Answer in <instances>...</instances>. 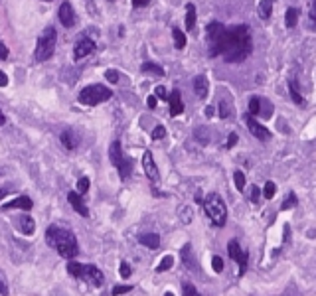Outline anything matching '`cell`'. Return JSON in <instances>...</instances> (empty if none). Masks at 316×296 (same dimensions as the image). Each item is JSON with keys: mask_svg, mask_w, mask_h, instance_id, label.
I'll use <instances>...</instances> for the list:
<instances>
[{"mask_svg": "<svg viewBox=\"0 0 316 296\" xmlns=\"http://www.w3.org/2000/svg\"><path fill=\"white\" fill-rule=\"evenodd\" d=\"M151 136H152V141H160V139H164L166 136V129L162 125H158V127H154Z\"/></svg>", "mask_w": 316, "mask_h": 296, "instance_id": "obj_38", "label": "cell"}, {"mask_svg": "<svg viewBox=\"0 0 316 296\" xmlns=\"http://www.w3.org/2000/svg\"><path fill=\"white\" fill-rule=\"evenodd\" d=\"M117 170H119L121 180H126V178L131 176V172H133V160H131V158H125V162L117 168Z\"/></svg>", "mask_w": 316, "mask_h": 296, "instance_id": "obj_26", "label": "cell"}, {"mask_svg": "<svg viewBox=\"0 0 316 296\" xmlns=\"http://www.w3.org/2000/svg\"><path fill=\"white\" fill-rule=\"evenodd\" d=\"M95 50V42L89 38H83L77 42L76 50H73V60H83V57H87L89 53H93Z\"/></svg>", "mask_w": 316, "mask_h": 296, "instance_id": "obj_11", "label": "cell"}, {"mask_svg": "<svg viewBox=\"0 0 316 296\" xmlns=\"http://www.w3.org/2000/svg\"><path fill=\"white\" fill-rule=\"evenodd\" d=\"M259 195H261L259 188H257V186H253V188H251V202H253V204H257V202H259Z\"/></svg>", "mask_w": 316, "mask_h": 296, "instance_id": "obj_46", "label": "cell"}, {"mask_svg": "<svg viewBox=\"0 0 316 296\" xmlns=\"http://www.w3.org/2000/svg\"><path fill=\"white\" fill-rule=\"evenodd\" d=\"M60 22H62L65 28H71L76 24V12H73V8H71V4L69 2H63L62 6H60Z\"/></svg>", "mask_w": 316, "mask_h": 296, "instance_id": "obj_12", "label": "cell"}, {"mask_svg": "<svg viewBox=\"0 0 316 296\" xmlns=\"http://www.w3.org/2000/svg\"><path fill=\"white\" fill-rule=\"evenodd\" d=\"M151 0H133V6L135 8H142V6H146Z\"/></svg>", "mask_w": 316, "mask_h": 296, "instance_id": "obj_49", "label": "cell"}, {"mask_svg": "<svg viewBox=\"0 0 316 296\" xmlns=\"http://www.w3.org/2000/svg\"><path fill=\"white\" fill-rule=\"evenodd\" d=\"M178 215L182 219V223H190V221H192V209L186 206L180 207V209H178Z\"/></svg>", "mask_w": 316, "mask_h": 296, "instance_id": "obj_34", "label": "cell"}, {"mask_svg": "<svg viewBox=\"0 0 316 296\" xmlns=\"http://www.w3.org/2000/svg\"><path fill=\"white\" fill-rule=\"evenodd\" d=\"M10 192H12L10 188H2V190H0V200H2L4 195H8V193H10Z\"/></svg>", "mask_w": 316, "mask_h": 296, "instance_id": "obj_53", "label": "cell"}, {"mask_svg": "<svg viewBox=\"0 0 316 296\" xmlns=\"http://www.w3.org/2000/svg\"><path fill=\"white\" fill-rule=\"evenodd\" d=\"M233 180H235V186H237V190H239V192H243V190H245V176H243V172H239V170H237V172L233 174Z\"/></svg>", "mask_w": 316, "mask_h": 296, "instance_id": "obj_36", "label": "cell"}, {"mask_svg": "<svg viewBox=\"0 0 316 296\" xmlns=\"http://www.w3.org/2000/svg\"><path fill=\"white\" fill-rule=\"evenodd\" d=\"M172 36H174V46H176V50H184V48H186V36H184V32H182L180 28H174V30H172Z\"/></svg>", "mask_w": 316, "mask_h": 296, "instance_id": "obj_25", "label": "cell"}, {"mask_svg": "<svg viewBox=\"0 0 316 296\" xmlns=\"http://www.w3.org/2000/svg\"><path fill=\"white\" fill-rule=\"evenodd\" d=\"M310 20L316 22V0H312V6H310Z\"/></svg>", "mask_w": 316, "mask_h": 296, "instance_id": "obj_50", "label": "cell"}, {"mask_svg": "<svg viewBox=\"0 0 316 296\" xmlns=\"http://www.w3.org/2000/svg\"><path fill=\"white\" fill-rule=\"evenodd\" d=\"M67 202L71 204V207L76 209L77 213L81 215V218H89V209L85 206V202H83V198L79 195L77 192H69L67 193Z\"/></svg>", "mask_w": 316, "mask_h": 296, "instance_id": "obj_13", "label": "cell"}, {"mask_svg": "<svg viewBox=\"0 0 316 296\" xmlns=\"http://www.w3.org/2000/svg\"><path fill=\"white\" fill-rule=\"evenodd\" d=\"M275 193H277V186H275V182H267L265 188H263V195H265L267 200H271V198H275Z\"/></svg>", "mask_w": 316, "mask_h": 296, "instance_id": "obj_31", "label": "cell"}, {"mask_svg": "<svg viewBox=\"0 0 316 296\" xmlns=\"http://www.w3.org/2000/svg\"><path fill=\"white\" fill-rule=\"evenodd\" d=\"M182 290H184V296H202L198 290H196V286L190 283H184L182 284Z\"/></svg>", "mask_w": 316, "mask_h": 296, "instance_id": "obj_37", "label": "cell"}, {"mask_svg": "<svg viewBox=\"0 0 316 296\" xmlns=\"http://www.w3.org/2000/svg\"><path fill=\"white\" fill-rule=\"evenodd\" d=\"M105 79L111 81V83H117V81L121 79V75H119V71H115V69H107V71H105Z\"/></svg>", "mask_w": 316, "mask_h": 296, "instance_id": "obj_42", "label": "cell"}, {"mask_svg": "<svg viewBox=\"0 0 316 296\" xmlns=\"http://www.w3.org/2000/svg\"><path fill=\"white\" fill-rule=\"evenodd\" d=\"M34 207V202L28 198V195H20V198H16V200H10V202H6L2 209H24V211H30Z\"/></svg>", "mask_w": 316, "mask_h": 296, "instance_id": "obj_14", "label": "cell"}, {"mask_svg": "<svg viewBox=\"0 0 316 296\" xmlns=\"http://www.w3.org/2000/svg\"><path fill=\"white\" fill-rule=\"evenodd\" d=\"M296 22H299V10H296V8H289V10H287V26L294 28L296 26Z\"/></svg>", "mask_w": 316, "mask_h": 296, "instance_id": "obj_30", "label": "cell"}, {"mask_svg": "<svg viewBox=\"0 0 316 296\" xmlns=\"http://www.w3.org/2000/svg\"><path fill=\"white\" fill-rule=\"evenodd\" d=\"M196 26V6L194 4H186V30H194Z\"/></svg>", "mask_w": 316, "mask_h": 296, "instance_id": "obj_22", "label": "cell"}, {"mask_svg": "<svg viewBox=\"0 0 316 296\" xmlns=\"http://www.w3.org/2000/svg\"><path fill=\"white\" fill-rule=\"evenodd\" d=\"M206 115H208V116L214 115V107H208V109H206Z\"/></svg>", "mask_w": 316, "mask_h": 296, "instance_id": "obj_54", "label": "cell"}, {"mask_svg": "<svg viewBox=\"0 0 316 296\" xmlns=\"http://www.w3.org/2000/svg\"><path fill=\"white\" fill-rule=\"evenodd\" d=\"M154 95H156L158 99H162V101H168V95H166V89L162 87V85H158V87H156Z\"/></svg>", "mask_w": 316, "mask_h": 296, "instance_id": "obj_45", "label": "cell"}, {"mask_svg": "<svg viewBox=\"0 0 316 296\" xmlns=\"http://www.w3.org/2000/svg\"><path fill=\"white\" fill-rule=\"evenodd\" d=\"M228 253H229V257L239 265V277H243L245 270H247V263H249V253H245V251L241 249V245L237 243L235 239H231V241L228 243Z\"/></svg>", "mask_w": 316, "mask_h": 296, "instance_id": "obj_8", "label": "cell"}, {"mask_svg": "<svg viewBox=\"0 0 316 296\" xmlns=\"http://www.w3.org/2000/svg\"><path fill=\"white\" fill-rule=\"evenodd\" d=\"M44 2H53V0H44Z\"/></svg>", "mask_w": 316, "mask_h": 296, "instance_id": "obj_57", "label": "cell"}, {"mask_svg": "<svg viewBox=\"0 0 316 296\" xmlns=\"http://www.w3.org/2000/svg\"><path fill=\"white\" fill-rule=\"evenodd\" d=\"M259 107H261V99L259 97H251V101H249V115L259 116Z\"/></svg>", "mask_w": 316, "mask_h": 296, "instance_id": "obj_32", "label": "cell"}, {"mask_svg": "<svg viewBox=\"0 0 316 296\" xmlns=\"http://www.w3.org/2000/svg\"><path fill=\"white\" fill-rule=\"evenodd\" d=\"M182 261L186 263V267L192 270H196V263H194V257H192V245H186L182 249Z\"/></svg>", "mask_w": 316, "mask_h": 296, "instance_id": "obj_24", "label": "cell"}, {"mask_svg": "<svg viewBox=\"0 0 316 296\" xmlns=\"http://www.w3.org/2000/svg\"><path fill=\"white\" fill-rule=\"evenodd\" d=\"M168 103H170V115L178 116L180 113H184V103H182V97H180V91L174 89L168 95Z\"/></svg>", "mask_w": 316, "mask_h": 296, "instance_id": "obj_16", "label": "cell"}, {"mask_svg": "<svg viewBox=\"0 0 316 296\" xmlns=\"http://www.w3.org/2000/svg\"><path fill=\"white\" fill-rule=\"evenodd\" d=\"M194 91H196V95H198L200 99H206V97H208L210 85H208V79L203 77V75H198V77L194 79Z\"/></svg>", "mask_w": 316, "mask_h": 296, "instance_id": "obj_17", "label": "cell"}, {"mask_svg": "<svg viewBox=\"0 0 316 296\" xmlns=\"http://www.w3.org/2000/svg\"><path fill=\"white\" fill-rule=\"evenodd\" d=\"M229 113H231V107H229V103L224 99V101H219V116L221 119H228Z\"/></svg>", "mask_w": 316, "mask_h": 296, "instance_id": "obj_41", "label": "cell"}, {"mask_svg": "<svg viewBox=\"0 0 316 296\" xmlns=\"http://www.w3.org/2000/svg\"><path fill=\"white\" fill-rule=\"evenodd\" d=\"M60 141H62V144L67 148V150H73V148L77 146L76 136H73V132H71L69 129H65L62 134H60Z\"/></svg>", "mask_w": 316, "mask_h": 296, "instance_id": "obj_20", "label": "cell"}, {"mask_svg": "<svg viewBox=\"0 0 316 296\" xmlns=\"http://www.w3.org/2000/svg\"><path fill=\"white\" fill-rule=\"evenodd\" d=\"M67 272L71 277H76L79 281L87 284H93V286H101L105 283V274H103L101 269H97L95 265H81L77 261H69L67 263Z\"/></svg>", "mask_w": 316, "mask_h": 296, "instance_id": "obj_3", "label": "cell"}, {"mask_svg": "<svg viewBox=\"0 0 316 296\" xmlns=\"http://www.w3.org/2000/svg\"><path fill=\"white\" fill-rule=\"evenodd\" d=\"M131 290H133V286H128V284H126V286H115L113 290H111V294H113V296H121V294H126V292H131Z\"/></svg>", "mask_w": 316, "mask_h": 296, "instance_id": "obj_43", "label": "cell"}, {"mask_svg": "<svg viewBox=\"0 0 316 296\" xmlns=\"http://www.w3.org/2000/svg\"><path fill=\"white\" fill-rule=\"evenodd\" d=\"M139 243L148 247V249H158L160 247V237L156 233H144V235L139 237Z\"/></svg>", "mask_w": 316, "mask_h": 296, "instance_id": "obj_18", "label": "cell"}, {"mask_svg": "<svg viewBox=\"0 0 316 296\" xmlns=\"http://www.w3.org/2000/svg\"><path fill=\"white\" fill-rule=\"evenodd\" d=\"M140 69H142V73H152V75H158V77H162V75H164V69H162L158 64H152V62L142 64Z\"/></svg>", "mask_w": 316, "mask_h": 296, "instance_id": "obj_21", "label": "cell"}, {"mask_svg": "<svg viewBox=\"0 0 316 296\" xmlns=\"http://www.w3.org/2000/svg\"><path fill=\"white\" fill-rule=\"evenodd\" d=\"M119 274H121V279H131V265L126 263V261H123L121 263V267H119Z\"/></svg>", "mask_w": 316, "mask_h": 296, "instance_id": "obj_39", "label": "cell"}, {"mask_svg": "<svg viewBox=\"0 0 316 296\" xmlns=\"http://www.w3.org/2000/svg\"><path fill=\"white\" fill-rule=\"evenodd\" d=\"M46 243L65 259H73L79 253V245H77L76 235L69 229H65V227H60V225H50L48 227Z\"/></svg>", "mask_w": 316, "mask_h": 296, "instance_id": "obj_2", "label": "cell"}, {"mask_svg": "<svg viewBox=\"0 0 316 296\" xmlns=\"http://www.w3.org/2000/svg\"><path fill=\"white\" fill-rule=\"evenodd\" d=\"M174 265V257L172 255H166L160 263H158V267H156V272H164V270H168L170 267Z\"/></svg>", "mask_w": 316, "mask_h": 296, "instance_id": "obj_29", "label": "cell"}, {"mask_svg": "<svg viewBox=\"0 0 316 296\" xmlns=\"http://www.w3.org/2000/svg\"><path fill=\"white\" fill-rule=\"evenodd\" d=\"M89 192V178H79L77 182V193L79 195H85Z\"/></svg>", "mask_w": 316, "mask_h": 296, "instance_id": "obj_35", "label": "cell"}, {"mask_svg": "<svg viewBox=\"0 0 316 296\" xmlns=\"http://www.w3.org/2000/svg\"><path fill=\"white\" fill-rule=\"evenodd\" d=\"M235 142H237V134L235 132H231L228 136V148H233L235 146Z\"/></svg>", "mask_w": 316, "mask_h": 296, "instance_id": "obj_48", "label": "cell"}, {"mask_svg": "<svg viewBox=\"0 0 316 296\" xmlns=\"http://www.w3.org/2000/svg\"><path fill=\"white\" fill-rule=\"evenodd\" d=\"M164 296H174V294H172V292H166V294Z\"/></svg>", "mask_w": 316, "mask_h": 296, "instance_id": "obj_56", "label": "cell"}, {"mask_svg": "<svg viewBox=\"0 0 316 296\" xmlns=\"http://www.w3.org/2000/svg\"><path fill=\"white\" fill-rule=\"evenodd\" d=\"M142 168H144V174H146V178L151 182H156L160 180V174H158V166H156V162H154V158H152V152H144L142 156Z\"/></svg>", "mask_w": 316, "mask_h": 296, "instance_id": "obj_10", "label": "cell"}, {"mask_svg": "<svg viewBox=\"0 0 316 296\" xmlns=\"http://www.w3.org/2000/svg\"><path fill=\"white\" fill-rule=\"evenodd\" d=\"M273 115V105L265 101V99H261V107H259V116H263V119H269V116Z\"/></svg>", "mask_w": 316, "mask_h": 296, "instance_id": "obj_27", "label": "cell"}, {"mask_svg": "<svg viewBox=\"0 0 316 296\" xmlns=\"http://www.w3.org/2000/svg\"><path fill=\"white\" fill-rule=\"evenodd\" d=\"M271 14H273V0H263L259 4V16H261V20H269Z\"/></svg>", "mask_w": 316, "mask_h": 296, "instance_id": "obj_23", "label": "cell"}, {"mask_svg": "<svg viewBox=\"0 0 316 296\" xmlns=\"http://www.w3.org/2000/svg\"><path fill=\"white\" fill-rule=\"evenodd\" d=\"M4 123H6V116H4V113H2V111H0V127H2V125H4Z\"/></svg>", "mask_w": 316, "mask_h": 296, "instance_id": "obj_55", "label": "cell"}, {"mask_svg": "<svg viewBox=\"0 0 316 296\" xmlns=\"http://www.w3.org/2000/svg\"><path fill=\"white\" fill-rule=\"evenodd\" d=\"M111 97H113V91L107 89L105 85H89V87H85L79 93V103L95 107V105H101L105 101H109Z\"/></svg>", "mask_w": 316, "mask_h": 296, "instance_id": "obj_6", "label": "cell"}, {"mask_svg": "<svg viewBox=\"0 0 316 296\" xmlns=\"http://www.w3.org/2000/svg\"><path fill=\"white\" fill-rule=\"evenodd\" d=\"M296 204H299V200H296V195H294V193H289V198H287V200H285V202H283V206H281V209H283V211H285V209H292V207L296 206Z\"/></svg>", "mask_w": 316, "mask_h": 296, "instance_id": "obj_33", "label": "cell"}, {"mask_svg": "<svg viewBox=\"0 0 316 296\" xmlns=\"http://www.w3.org/2000/svg\"><path fill=\"white\" fill-rule=\"evenodd\" d=\"M208 52L212 57L215 55H219V46H221V38H224V32H226V26L224 24H219V22H212L210 26H208Z\"/></svg>", "mask_w": 316, "mask_h": 296, "instance_id": "obj_7", "label": "cell"}, {"mask_svg": "<svg viewBox=\"0 0 316 296\" xmlns=\"http://www.w3.org/2000/svg\"><path fill=\"white\" fill-rule=\"evenodd\" d=\"M212 267H214L215 272H221V270H224V261H221V257L215 255V257L212 259Z\"/></svg>", "mask_w": 316, "mask_h": 296, "instance_id": "obj_44", "label": "cell"}, {"mask_svg": "<svg viewBox=\"0 0 316 296\" xmlns=\"http://www.w3.org/2000/svg\"><path fill=\"white\" fill-rule=\"evenodd\" d=\"M55 46H58V32H55V28L48 26L44 32H42V36L38 40V46H36V62H48L53 52H55Z\"/></svg>", "mask_w": 316, "mask_h": 296, "instance_id": "obj_5", "label": "cell"}, {"mask_svg": "<svg viewBox=\"0 0 316 296\" xmlns=\"http://www.w3.org/2000/svg\"><path fill=\"white\" fill-rule=\"evenodd\" d=\"M109 158H111V162H113V166H121L123 162H125L126 156L123 154V146H121V141H113L111 142V146H109Z\"/></svg>", "mask_w": 316, "mask_h": 296, "instance_id": "obj_15", "label": "cell"}, {"mask_svg": "<svg viewBox=\"0 0 316 296\" xmlns=\"http://www.w3.org/2000/svg\"><path fill=\"white\" fill-rule=\"evenodd\" d=\"M251 52L253 42L249 28L245 24L226 28L224 38H221V46H219V55H224V60L228 64H241L249 57Z\"/></svg>", "mask_w": 316, "mask_h": 296, "instance_id": "obj_1", "label": "cell"}, {"mask_svg": "<svg viewBox=\"0 0 316 296\" xmlns=\"http://www.w3.org/2000/svg\"><path fill=\"white\" fill-rule=\"evenodd\" d=\"M8 292H10V288H8V281H6L4 272L0 270V294H2V296H8Z\"/></svg>", "mask_w": 316, "mask_h": 296, "instance_id": "obj_40", "label": "cell"}, {"mask_svg": "<svg viewBox=\"0 0 316 296\" xmlns=\"http://www.w3.org/2000/svg\"><path fill=\"white\" fill-rule=\"evenodd\" d=\"M6 57H8V48H6V46L0 42V62H4Z\"/></svg>", "mask_w": 316, "mask_h": 296, "instance_id": "obj_47", "label": "cell"}, {"mask_svg": "<svg viewBox=\"0 0 316 296\" xmlns=\"http://www.w3.org/2000/svg\"><path fill=\"white\" fill-rule=\"evenodd\" d=\"M6 83H8L6 73H4V71H0V87H6Z\"/></svg>", "mask_w": 316, "mask_h": 296, "instance_id": "obj_51", "label": "cell"}, {"mask_svg": "<svg viewBox=\"0 0 316 296\" xmlns=\"http://www.w3.org/2000/svg\"><path fill=\"white\" fill-rule=\"evenodd\" d=\"M203 211H206L208 218L212 219L214 225H217V227L226 225V221H228V207H226V202L221 200L219 193H210L203 200Z\"/></svg>", "mask_w": 316, "mask_h": 296, "instance_id": "obj_4", "label": "cell"}, {"mask_svg": "<svg viewBox=\"0 0 316 296\" xmlns=\"http://www.w3.org/2000/svg\"><path fill=\"white\" fill-rule=\"evenodd\" d=\"M245 123H247V129H249V132H251L257 141H269V139H271V132H269V129L263 127L261 123H257V121L253 119V115H245Z\"/></svg>", "mask_w": 316, "mask_h": 296, "instance_id": "obj_9", "label": "cell"}, {"mask_svg": "<svg viewBox=\"0 0 316 296\" xmlns=\"http://www.w3.org/2000/svg\"><path fill=\"white\" fill-rule=\"evenodd\" d=\"M146 103H148V107H151V109H154V107H156V97H154V95H151Z\"/></svg>", "mask_w": 316, "mask_h": 296, "instance_id": "obj_52", "label": "cell"}, {"mask_svg": "<svg viewBox=\"0 0 316 296\" xmlns=\"http://www.w3.org/2000/svg\"><path fill=\"white\" fill-rule=\"evenodd\" d=\"M16 221H18L20 229H22L26 235H32V233L36 231V223H34V219L30 218V215H20V218L16 219Z\"/></svg>", "mask_w": 316, "mask_h": 296, "instance_id": "obj_19", "label": "cell"}, {"mask_svg": "<svg viewBox=\"0 0 316 296\" xmlns=\"http://www.w3.org/2000/svg\"><path fill=\"white\" fill-rule=\"evenodd\" d=\"M289 89H291L292 101H294L296 105H303V97H301V93H299V89H296V81H294V79L289 81Z\"/></svg>", "mask_w": 316, "mask_h": 296, "instance_id": "obj_28", "label": "cell"}]
</instances>
